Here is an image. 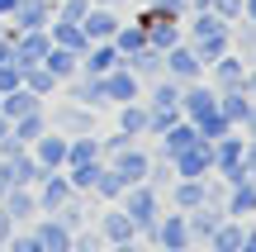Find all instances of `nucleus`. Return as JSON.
<instances>
[{"instance_id":"37","label":"nucleus","mask_w":256,"mask_h":252,"mask_svg":"<svg viewBox=\"0 0 256 252\" xmlns=\"http://www.w3.org/2000/svg\"><path fill=\"white\" fill-rule=\"evenodd\" d=\"M104 252H142V243H138V238H128V243H110Z\"/></svg>"},{"instance_id":"19","label":"nucleus","mask_w":256,"mask_h":252,"mask_svg":"<svg viewBox=\"0 0 256 252\" xmlns=\"http://www.w3.org/2000/svg\"><path fill=\"white\" fill-rule=\"evenodd\" d=\"M38 243H43V252H72V228H62L57 219H43V224H34Z\"/></svg>"},{"instance_id":"38","label":"nucleus","mask_w":256,"mask_h":252,"mask_svg":"<svg viewBox=\"0 0 256 252\" xmlns=\"http://www.w3.org/2000/svg\"><path fill=\"white\" fill-rule=\"evenodd\" d=\"M133 67H138V72H156V53H142Z\"/></svg>"},{"instance_id":"23","label":"nucleus","mask_w":256,"mask_h":252,"mask_svg":"<svg viewBox=\"0 0 256 252\" xmlns=\"http://www.w3.org/2000/svg\"><path fill=\"white\" fill-rule=\"evenodd\" d=\"M90 195H95V200H119V195H124V176H119V171L110 167V162L100 167V176H95Z\"/></svg>"},{"instance_id":"36","label":"nucleus","mask_w":256,"mask_h":252,"mask_svg":"<svg viewBox=\"0 0 256 252\" xmlns=\"http://www.w3.org/2000/svg\"><path fill=\"white\" fill-rule=\"evenodd\" d=\"M238 252H256V224L242 228V247H238Z\"/></svg>"},{"instance_id":"28","label":"nucleus","mask_w":256,"mask_h":252,"mask_svg":"<svg viewBox=\"0 0 256 252\" xmlns=\"http://www.w3.org/2000/svg\"><path fill=\"white\" fill-rule=\"evenodd\" d=\"M24 72H28V91H34V95H48L57 86V76L48 72V67H24Z\"/></svg>"},{"instance_id":"35","label":"nucleus","mask_w":256,"mask_h":252,"mask_svg":"<svg viewBox=\"0 0 256 252\" xmlns=\"http://www.w3.org/2000/svg\"><path fill=\"white\" fill-rule=\"evenodd\" d=\"M10 186H14V171H10V162H0V200H5Z\"/></svg>"},{"instance_id":"8","label":"nucleus","mask_w":256,"mask_h":252,"mask_svg":"<svg viewBox=\"0 0 256 252\" xmlns=\"http://www.w3.org/2000/svg\"><path fill=\"white\" fill-rule=\"evenodd\" d=\"M152 243H162V247H190V233H185V214L176 209V214H166L162 209V219H156V228H152Z\"/></svg>"},{"instance_id":"27","label":"nucleus","mask_w":256,"mask_h":252,"mask_svg":"<svg viewBox=\"0 0 256 252\" xmlns=\"http://www.w3.org/2000/svg\"><path fill=\"white\" fill-rule=\"evenodd\" d=\"M72 252H104V238L95 228H76L72 233Z\"/></svg>"},{"instance_id":"6","label":"nucleus","mask_w":256,"mask_h":252,"mask_svg":"<svg viewBox=\"0 0 256 252\" xmlns=\"http://www.w3.org/2000/svg\"><path fill=\"white\" fill-rule=\"evenodd\" d=\"M28 152L38 157V167H43V171H62L66 167V133H52V129H48L43 138H34V148H28Z\"/></svg>"},{"instance_id":"15","label":"nucleus","mask_w":256,"mask_h":252,"mask_svg":"<svg viewBox=\"0 0 256 252\" xmlns=\"http://www.w3.org/2000/svg\"><path fill=\"white\" fill-rule=\"evenodd\" d=\"M214 110H218V95H214V91H200V86H194V91H185V95H180V114H185L190 124L209 119Z\"/></svg>"},{"instance_id":"25","label":"nucleus","mask_w":256,"mask_h":252,"mask_svg":"<svg viewBox=\"0 0 256 252\" xmlns=\"http://www.w3.org/2000/svg\"><path fill=\"white\" fill-rule=\"evenodd\" d=\"M147 186H152V190L176 186V167H171V157H156L152 167H147Z\"/></svg>"},{"instance_id":"4","label":"nucleus","mask_w":256,"mask_h":252,"mask_svg":"<svg viewBox=\"0 0 256 252\" xmlns=\"http://www.w3.org/2000/svg\"><path fill=\"white\" fill-rule=\"evenodd\" d=\"M242 157H247V143L242 138H232V133L228 138H214V176L218 181H228V186L242 181Z\"/></svg>"},{"instance_id":"43","label":"nucleus","mask_w":256,"mask_h":252,"mask_svg":"<svg viewBox=\"0 0 256 252\" xmlns=\"http://www.w3.org/2000/svg\"><path fill=\"white\" fill-rule=\"evenodd\" d=\"M185 252H214V247H185Z\"/></svg>"},{"instance_id":"2","label":"nucleus","mask_w":256,"mask_h":252,"mask_svg":"<svg viewBox=\"0 0 256 252\" xmlns=\"http://www.w3.org/2000/svg\"><path fill=\"white\" fill-rule=\"evenodd\" d=\"M171 167H176V181H204V176H214V143H190V148L180 152V157H171Z\"/></svg>"},{"instance_id":"13","label":"nucleus","mask_w":256,"mask_h":252,"mask_svg":"<svg viewBox=\"0 0 256 252\" xmlns=\"http://www.w3.org/2000/svg\"><path fill=\"white\" fill-rule=\"evenodd\" d=\"M48 133V114L43 110H28V114H19L14 124H10V138L19 143V148H34V138H43Z\"/></svg>"},{"instance_id":"10","label":"nucleus","mask_w":256,"mask_h":252,"mask_svg":"<svg viewBox=\"0 0 256 252\" xmlns=\"http://www.w3.org/2000/svg\"><path fill=\"white\" fill-rule=\"evenodd\" d=\"M0 209H5L14 224H28V219L38 214V200H34V186H10L5 200H0Z\"/></svg>"},{"instance_id":"22","label":"nucleus","mask_w":256,"mask_h":252,"mask_svg":"<svg viewBox=\"0 0 256 252\" xmlns=\"http://www.w3.org/2000/svg\"><path fill=\"white\" fill-rule=\"evenodd\" d=\"M0 162H5V157H0ZM10 171H14V186H34V181L43 176V167H38V157L28 148L19 152V157H10Z\"/></svg>"},{"instance_id":"14","label":"nucleus","mask_w":256,"mask_h":252,"mask_svg":"<svg viewBox=\"0 0 256 252\" xmlns=\"http://www.w3.org/2000/svg\"><path fill=\"white\" fill-rule=\"evenodd\" d=\"M100 95H104V100H119V105L138 100V81H133V72H104V76H100Z\"/></svg>"},{"instance_id":"7","label":"nucleus","mask_w":256,"mask_h":252,"mask_svg":"<svg viewBox=\"0 0 256 252\" xmlns=\"http://www.w3.org/2000/svg\"><path fill=\"white\" fill-rule=\"evenodd\" d=\"M110 167L124 176V186H138V181H147V167H152V157H147L142 148H133V143H128L124 152H114V157H110Z\"/></svg>"},{"instance_id":"39","label":"nucleus","mask_w":256,"mask_h":252,"mask_svg":"<svg viewBox=\"0 0 256 252\" xmlns=\"http://www.w3.org/2000/svg\"><path fill=\"white\" fill-rule=\"evenodd\" d=\"M242 129H247L252 138H256V105H252V114H247V119H242Z\"/></svg>"},{"instance_id":"24","label":"nucleus","mask_w":256,"mask_h":252,"mask_svg":"<svg viewBox=\"0 0 256 252\" xmlns=\"http://www.w3.org/2000/svg\"><path fill=\"white\" fill-rule=\"evenodd\" d=\"M86 209H90V200H86V195H72L62 209H52V219H57L62 228H72V233H76V228L86 224Z\"/></svg>"},{"instance_id":"18","label":"nucleus","mask_w":256,"mask_h":252,"mask_svg":"<svg viewBox=\"0 0 256 252\" xmlns=\"http://www.w3.org/2000/svg\"><path fill=\"white\" fill-rule=\"evenodd\" d=\"M242 228H247V219H223L204 247H214V252H238L242 247Z\"/></svg>"},{"instance_id":"31","label":"nucleus","mask_w":256,"mask_h":252,"mask_svg":"<svg viewBox=\"0 0 256 252\" xmlns=\"http://www.w3.org/2000/svg\"><path fill=\"white\" fill-rule=\"evenodd\" d=\"M86 72H95V76L114 72V48H95V57H90V62H86Z\"/></svg>"},{"instance_id":"17","label":"nucleus","mask_w":256,"mask_h":252,"mask_svg":"<svg viewBox=\"0 0 256 252\" xmlns=\"http://www.w3.org/2000/svg\"><path fill=\"white\" fill-rule=\"evenodd\" d=\"M166 138V148H162V157H180L185 148H190V143H200V129H194L190 119H180V124H171V129L162 133Z\"/></svg>"},{"instance_id":"3","label":"nucleus","mask_w":256,"mask_h":252,"mask_svg":"<svg viewBox=\"0 0 256 252\" xmlns=\"http://www.w3.org/2000/svg\"><path fill=\"white\" fill-rule=\"evenodd\" d=\"M72 181H66V171H43V176L34 181V200H38V214H52V209H62L66 200H72Z\"/></svg>"},{"instance_id":"26","label":"nucleus","mask_w":256,"mask_h":252,"mask_svg":"<svg viewBox=\"0 0 256 252\" xmlns=\"http://www.w3.org/2000/svg\"><path fill=\"white\" fill-rule=\"evenodd\" d=\"M218 86H223V91H238V86H247V76H242V67L232 62V57H223V62H218Z\"/></svg>"},{"instance_id":"33","label":"nucleus","mask_w":256,"mask_h":252,"mask_svg":"<svg viewBox=\"0 0 256 252\" xmlns=\"http://www.w3.org/2000/svg\"><path fill=\"white\" fill-rule=\"evenodd\" d=\"M86 34H90V38L114 34V19H110V15H90V19H86Z\"/></svg>"},{"instance_id":"21","label":"nucleus","mask_w":256,"mask_h":252,"mask_svg":"<svg viewBox=\"0 0 256 252\" xmlns=\"http://www.w3.org/2000/svg\"><path fill=\"white\" fill-rule=\"evenodd\" d=\"M171 205L180 209V214L200 209V205H204V181H176V190H171Z\"/></svg>"},{"instance_id":"40","label":"nucleus","mask_w":256,"mask_h":252,"mask_svg":"<svg viewBox=\"0 0 256 252\" xmlns=\"http://www.w3.org/2000/svg\"><path fill=\"white\" fill-rule=\"evenodd\" d=\"M5 133H10V119H5V114H0V138H5Z\"/></svg>"},{"instance_id":"5","label":"nucleus","mask_w":256,"mask_h":252,"mask_svg":"<svg viewBox=\"0 0 256 252\" xmlns=\"http://www.w3.org/2000/svg\"><path fill=\"white\" fill-rule=\"evenodd\" d=\"M223 219H228V214H223V205H200V209H190V214H185V233H190V247H204Z\"/></svg>"},{"instance_id":"32","label":"nucleus","mask_w":256,"mask_h":252,"mask_svg":"<svg viewBox=\"0 0 256 252\" xmlns=\"http://www.w3.org/2000/svg\"><path fill=\"white\" fill-rule=\"evenodd\" d=\"M162 105H180V86H171V81H162V86H156L152 110H162Z\"/></svg>"},{"instance_id":"34","label":"nucleus","mask_w":256,"mask_h":252,"mask_svg":"<svg viewBox=\"0 0 256 252\" xmlns=\"http://www.w3.org/2000/svg\"><path fill=\"white\" fill-rule=\"evenodd\" d=\"M119 48L128 53V48H142V34H138V29H128V34H119Z\"/></svg>"},{"instance_id":"30","label":"nucleus","mask_w":256,"mask_h":252,"mask_svg":"<svg viewBox=\"0 0 256 252\" xmlns=\"http://www.w3.org/2000/svg\"><path fill=\"white\" fill-rule=\"evenodd\" d=\"M10 252H43V243H38V233L34 228H24V233H10Z\"/></svg>"},{"instance_id":"1","label":"nucleus","mask_w":256,"mask_h":252,"mask_svg":"<svg viewBox=\"0 0 256 252\" xmlns=\"http://www.w3.org/2000/svg\"><path fill=\"white\" fill-rule=\"evenodd\" d=\"M119 209L133 219L138 238H147V243H152V228H156V219H162V190H152L147 181H138V186H124Z\"/></svg>"},{"instance_id":"44","label":"nucleus","mask_w":256,"mask_h":252,"mask_svg":"<svg viewBox=\"0 0 256 252\" xmlns=\"http://www.w3.org/2000/svg\"><path fill=\"white\" fill-rule=\"evenodd\" d=\"M252 15H256V0H252Z\"/></svg>"},{"instance_id":"12","label":"nucleus","mask_w":256,"mask_h":252,"mask_svg":"<svg viewBox=\"0 0 256 252\" xmlns=\"http://www.w3.org/2000/svg\"><path fill=\"white\" fill-rule=\"evenodd\" d=\"M48 129H62L66 138H76V133L95 129V114H90V105H86V110H52L48 114Z\"/></svg>"},{"instance_id":"16","label":"nucleus","mask_w":256,"mask_h":252,"mask_svg":"<svg viewBox=\"0 0 256 252\" xmlns=\"http://www.w3.org/2000/svg\"><path fill=\"white\" fill-rule=\"evenodd\" d=\"M28 110H43V105H38V95L28 91V86H14V91H5V95H0V114H5L10 124H14L19 114H28Z\"/></svg>"},{"instance_id":"41","label":"nucleus","mask_w":256,"mask_h":252,"mask_svg":"<svg viewBox=\"0 0 256 252\" xmlns=\"http://www.w3.org/2000/svg\"><path fill=\"white\" fill-rule=\"evenodd\" d=\"M156 252H180V247H162V243H156Z\"/></svg>"},{"instance_id":"20","label":"nucleus","mask_w":256,"mask_h":252,"mask_svg":"<svg viewBox=\"0 0 256 252\" xmlns=\"http://www.w3.org/2000/svg\"><path fill=\"white\" fill-rule=\"evenodd\" d=\"M119 133H124V138H142V133H147V105H138V100L124 105V110H119Z\"/></svg>"},{"instance_id":"29","label":"nucleus","mask_w":256,"mask_h":252,"mask_svg":"<svg viewBox=\"0 0 256 252\" xmlns=\"http://www.w3.org/2000/svg\"><path fill=\"white\" fill-rule=\"evenodd\" d=\"M171 72L180 76V81H190V76L200 72V57L194 53H171Z\"/></svg>"},{"instance_id":"42","label":"nucleus","mask_w":256,"mask_h":252,"mask_svg":"<svg viewBox=\"0 0 256 252\" xmlns=\"http://www.w3.org/2000/svg\"><path fill=\"white\" fill-rule=\"evenodd\" d=\"M247 91H252V95H256V76H252V81H247Z\"/></svg>"},{"instance_id":"9","label":"nucleus","mask_w":256,"mask_h":252,"mask_svg":"<svg viewBox=\"0 0 256 252\" xmlns=\"http://www.w3.org/2000/svg\"><path fill=\"white\" fill-rule=\"evenodd\" d=\"M223 214H228V219L256 214V181H232L228 195H223Z\"/></svg>"},{"instance_id":"11","label":"nucleus","mask_w":256,"mask_h":252,"mask_svg":"<svg viewBox=\"0 0 256 252\" xmlns=\"http://www.w3.org/2000/svg\"><path fill=\"white\" fill-rule=\"evenodd\" d=\"M95 233H100L104 247H110V243H128V238H138V228H133V219L114 205V209H104V214H100V228H95Z\"/></svg>"}]
</instances>
